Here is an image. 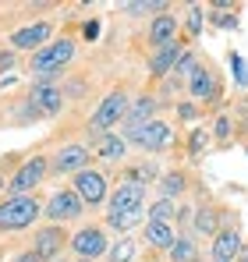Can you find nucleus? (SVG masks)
Segmentation results:
<instances>
[{
	"label": "nucleus",
	"mask_w": 248,
	"mask_h": 262,
	"mask_svg": "<svg viewBox=\"0 0 248 262\" xmlns=\"http://www.w3.org/2000/svg\"><path fill=\"white\" fill-rule=\"evenodd\" d=\"M7 68H14V50L0 53V71H7Z\"/></svg>",
	"instance_id": "nucleus-35"
},
{
	"label": "nucleus",
	"mask_w": 248,
	"mask_h": 262,
	"mask_svg": "<svg viewBox=\"0 0 248 262\" xmlns=\"http://www.w3.org/2000/svg\"><path fill=\"white\" fill-rule=\"evenodd\" d=\"M142 209H131V213H107V223L114 227V230H121V234H128L135 223H142Z\"/></svg>",
	"instance_id": "nucleus-24"
},
{
	"label": "nucleus",
	"mask_w": 248,
	"mask_h": 262,
	"mask_svg": "<svg viewBox=\"0 0 248 262\" xmlns=\"http://www.w3.org/2000/svg\"><path fill=\"white\" fill-rule=\"evenodd\" d=\"M146 245L149 248H156V252H170V245L177 241L174 237V227L170 223H160V220H146Z\"/></svg>",
	"instance_id": "nucleus-16"
},
{
	"label": "nucleus",
	"mask_w": 248,
	"mask_h": 262,
	"mask_svg": "<svg viewBox=\"0 0 248 262\" xmlns=\"http://www.w3.org/2000/svg\"><path fill=\"white\" fill-rule=\"evenodd\" d=\"M0 191H7V184H4V177H0Z\"/></svg>",
	"instance_id": "nucleus-39"
},
{
	"label": "nucleus",
	"mask_w": 248,
	"mask_h": 262,
	"mask_svg": "<svg viewBox=\"0 0 248 262\" xmlns=\"http://www.w3.org/2000/svg\"><path fill=\"white\" fill-rule=\"evenodd\" d=\"M231 71H234V78H238V85H248V71H245V57H238V53H231Z\"/></svg>",
	"instance_id": "nucleus-31"
},
{
	"label": "nucleus",
	"mask_w": 248,
	"mask_h": 262,
	"mask_svg": "<svg viewBox=\"0 0 248 262\" xmlns=\"http://www.w3.org/2000/svg\"><path fill=\"white\" fill-rule=\"evenodd\" d=\"M78 262H89V259H78Z\"/></svg>",
	"instance_id": "nucleus-40"
},
{
	"label": "nucleus",
	"mask_w": 248,
	"mask_h": 262,
	"mask_svg": "<svg viewBox=\"0 0 248 262\" xmlns=\"http://www.w3.org/2000/svg\"><path fill=\"white\" fill-rule=\"evenodd\" d=\"M195 230L216 237V213H213V209H199V213H195Z\"/></svg>",
	"instance_id": "nucleus-27"
},
{
	"label": "nucleus",
	"mask_w": 248,
	"mask_h": 262,
	"mask_svg": "<svg viewBox=\"0 0 248 262\" xmlns=\"http://www.w3.org/2000/svg\"><path fill=\"white\" fill-rule=\"evenodd\" d=\"M146 202V184H138L135 177H128L124 184H117V191L110 195V209L107 213H131V209H142Z\"/></svg>",
	"instance_id": "nucleus-10"
},
{
	"label": "nucleus",
	"mask_w": 248,
	"mask_h": 262,
	"mask_svg": "<svg viewBox=\"0 0 248 262\" xmlns=\"http://www.w3.org/2000/svg\"><path fill=\"white\" fill-rule=\"evenodd\" d=\"M181 53H184V43H181V39H174V43L160 46V50L149 57V75H153V78H163V75H170Z\"/></svg>",
	"instance_id": "nucleus-14"
},
{
	"label": "nucleus",
	"mask_w": 248,
	"mask_h": 262,
	"mask_svg": "<svg viewBox=\"0 0 248 262\" xmlns=\"http://www.w3.org/2000/svg\"><path fill=\"white\" fill-rule=\"evenodd\" d=\"M128 92L124 89H114V92H107L103 99H99V106H96V114L89 117V138L96 142V138H103V135H110V128H117L124 121V114H128Z\"/></svg>",
	"instance_id": "nucleus-2"
},
{
	"label": "nucleus",
	"mask_w": 248,
	"mask_h": 262,
	"mask_svg": "<svg viewBox=\"0 0 248 262\" xmlns=\"http://www.w3.org/2000/svg\"><path fill=\"white\" fill-rule=\"evenodd\" d=\"M167 255H170V262H199V248H195L192 237H177Z\"/></svg>",
	"instance_id": "nucleus-21"
},
{
	"label": "nucleus",
	"mask_w": 248,
	"mask_h": 262,
	"mask_svg": "<svg viewBox=\"0 0 248 262\" xmlns=\"http://www.w3.org/2000/svg\"><path fill=\"white\" fill-rule=\"evenodd\" d=\"M124 152H128V142H124V135H103V138H96V156L99 160H124Z\"/></svg>",
	"instance_id": "nucleus-20"
},
{
	"label": "nucleus",
	"mask_w": 248,
	"mask_h": 262,
	"mask_svg": "<svg viewBox=\"0 0 248 262\" xmlns=\"http://www.w3.org/2000/svg\"><path fill=\"white\" fill-rule=\"evenodd\" d=\"M202 25H206V11H202V7H188V32L199 36Z\"/></svg>",
	"instance_id": "nucleus-29"
},
{
	"label": "nucleus",
	"mask_w": 248,
	"mask_h": 262,
	"mask_svg": "<svg viewBox=\"0 0 248 262\" xmlns=\"http://www.w3.org/2000/svg\"><path fill=\"white\" fill-rule=\"evenodd\" d=\"M131 259H135V241H131L128 234L107 248V262H131Z\"/></svg>",
	"instance_id": "nucleus-23"
},
{
	"label": "nucleus",
	"mask_w": 248,
	"mask_h": 262,
	"mask_svg": "<svg viewBox=\"0 0 248 262\" xmlns=\"http://www.w3.org/2000/svg\"><path fill=\"white\" fill-rule=\"evenodd\" d=\"M60 106H64V92L57 85H32V92H29V110L36 117H53V114H60Z\"/></svg>",
	"instance_id": "nucleus-11"
},
{
	"label": "nucleus",
	"mask_w": 248,
	"mask_h": 262,
	"mask_svg": "<svg viewBox=\"0 0 248 262\" xmlns=\"http://www.w3.org/2000/svg\"><path fill=\"white\" fill-rule=\"evenodd\" d=\"M85 213V202L75 195V188H64V191H53L50 202L43 206V216L53 220V223H68V220H78Z\"/></svg>",
	"instance_id": "nucleus-6"
},
{
	"label": "nucleus",
	"mask_w": 248,
	"mask_h": 262,
	"mask_svg": "<svg viewBox=\"0 0 248 262\" xmlns=\"http://www.w3.org/2000/svg\"><path fill=\"white\" fill-rule=\"evenodd\" d=\"M153 11L163 14L167 4L163 0H131V4H124V14H135V18H138V14H153Z\"/></svg>",
	"instance_id": "nucleus-25"
},
{
	"label": "nucleus",
	"mask_w": 248,
	"mask_h": 262,
	"mask_svg": "<svg viewBox=\"0 0 248 262\" xmlns=\"http://www.w3.org/2000/svg\"><path fill=\"white\" fill-rule=\"evenodd\" d=\"M75 53H78V46H75L71 36H64V39H50L39 53H32L29 71H32L36 85H53V78L64 75V68L75 60Z\"/></svg>",
	"instance_id": "nucleus-1"
},
{
	"label": "nucleus",
	"mask_w": 248,
	"mask_h": 262,
	"mask_svg": "<svg viewBox=\"0 0 248 262\" xmlns=\"http://www.w3.org/2000/svg\"><path fill=\"white\" fill-rule=\"evenodd\" d=\"M213 135H216L220 142H227V138H231V121H227V117H216V124H213Z\"/></svg>",
	"instance_id": "nucleus-32"
},
{
	"label": "nucleus",
	"mask_w": 248,
	"mask_h": 262,
	"mask_svg": "<svg viewBox=\"0 0 248 262\" xmlns=\"http://www.w3.org/2000/svg\"><path fill=\"white\" fill-rule=\"evenodd\" d=\"M206 145H209V128H195V131H192V138H188V152L199 160Z\"/></svg>",
	"instance_id": "nucleus-28"
},
{
	"label": "nucleus",
	"mask_w": 248,
	"mask_h": 262,
	"mask_svg": "<svg viewBox=\"0 0 248 262\" xmlns=\"http://www.w3.org/2000/svg\"><path fill=\"white\" fill-rule=\"evenodd\" d=\"M170 216H177V209H174V202H170V199H160V202H153V206H149V220L170 223Z\"/></svg>",
	"instance_id": "nucleus-26"
},
{
	"label": "nucleus",
	"mask_w": 248,
	"mask_h": 262,
	"mask_svg": "<svg viewBox=\"0 0 248 262\" xmlns=\"http://www.w3.org/2000/svg\"><path fill=\"white\" fill-rule=\"evenodd\" d=\"M89 149L85 145H64V149H57V156H53V170L57 174H82L85 167H89Z\"/></svg>",
	"instance_id": "nucleus-13"
},
{
	"label": "nucleus",
	"mask_w": 248,
	"mask_h": 262,
	"mask_svg": "<svg viewBox=\"0 0 248 262\" xmlns=\"http://www.w3.org/2000/svg\"><path fill=\"white\" fill-rule=\"evenodd\" d=\"M153 114H156V99H153V96H138V99H131V103H128L124 128H138V124L153 121Z\"/></svg>",
	"instance_id": "nucleus-18"
},
{
	"label": "nucleus",
	"mask_w": 248,
	"mask_h": 262,
	"mask_svg": "<svg viewBox=\"0 0 248 262\" xmlns=\"http://www.w3.org/2000/svg\"><path fill=\"white\" fill-rule=\"evenodd\" d=\"M14 262H43V259L36 255V252H32V248H29V252H22V255H18Z\"/></svg>",
	"instance_id": "nucleus-37"
},
{
	"label": "nucleus",
	"mask_w": 248,
	"mask_h": 262,
	"mask_svg": "<svg viewBox=\"0 0 248 262\" xmlns=\"http://www.w3.org/2000/svg\"><path fill=\"white\" fill-rule=\"evenodd\" d=\"M46 170H50L46 156H32V160H25V163L18 167V174L11 177V184H7V199H22V195H32V191H36V188L43 184Z\"/></svg>",
	"instance_id": "nucleus-4"
},
{
	"label": "nucleus",
	"mask_w": 248,
	"mask_h": 262,
	"mask_svg": "<svg viewBox=\"0 0 248 262\" xmlns=\"http://www.w3.org/2000/svg\"><path fill=\"white\" fill-rule=\"evenodd\" d=\"M241 252V234L238 230H216L213 237V262H231Z\"/></svg>",
	"instance_id": "nucleus-15"
},
{
	"label": "nucleus",
	"mask_w": 248,
	"mask_h": 262,
	"mask_svg": "<svg viewBox=\"0 0 248 262\" xmlns=\"http://www.w3.org/2000/svg\"><path fill=\"white\" fill-rule=\"evenodd\" d=\"M85 36L96 39V36H99V21H85Z\"/></svg>",
	"instance_id": "nucleus-36"
},
{
	"label": "nucleus",
	"mask_w": 248,
	"mask_h": 262,
	"mask_svg": "<svg viewBox=\"0 0 248 262\" xmlns=\"http://www.w3.org/2000/svg\"><path fill=\"white\" fill-rule=\"evenodd\" d=\"M195 114H199V110H195L192 103H177V117H181V121H192Z\"/></svg>",
	"instance_id": "nucleus-34"
},
{
	"label": "nucleus",
	"mask_w": 248,
	"mask_h": 262,
	"mask_svg": "<svg viewBox=\"0 0 248 262\" xmlns=\"http://www.w3.org/2000/svg\"><path fill=\"white\" fill-rule=\"evenodd\" d=\"M75 195L82 199L85 206H103L107 199H110V191H107V174L103 170H92V167H85L82 174H75Z\"/></svg>",
	"instance_id": "nucleus-7"
},
{
	"label": "nucleus",
	"mask_w": 248,
	"mask_h": 262,
	"mask_svg": "<svg viewBox=\"0 0 248 262\" xmlns=\"http://www.w3.org/2000/svg\"><path fill=\"white\" fill-rule=\"evenodd\" d=\"M64 241H71L57 223H50V227H39V234H36V245H32V252L39 255L43 262H50V259H57L60 255V248H64Z\"/></svg>",
	"instance_id": "nucleus-12"
},
{
	"label": "nucleus",
	"mask_w": 248,
	"mask_h": 262,
	"mask_svg": "<svg viewBox=\"0 0 248 262\" xmlns=\"http://www.w3.org/2000/svg\"><path fill=\"white\" fill-rule=\"evenodd\" d=\"M124 142H131V145H138L146 152H160V149L170 145V128L153 117V121H146L138 128H124Z\"/></svg>",
	"instance_id": "nucleus-5"
},
{
	"label": "nucleus",
	"mask_w": 248,
	"mask_h": 262,
	"mask_svg": "<svg viewBox=\"0 0 248 262\" xmlns=\"http://www.w3.org/2000/svg\"><path fill=\"white\" fill-rule=\"evenodd\" d=\"M71 248H75V255L78 259H99V255H107V248H110V241H107V230L103 227H82L75 237H71Z\"/></svg>",
	"instance_id": "nucleus-8"
},
{
	"label": "nucleus",
	"mask_w": 248,
	"mask_h": 262,
	"mask_svg": "<svg viewBox=\"0 0 248 262\" xmlns=\"http://www.w3.org/2000/svg\"><path fill=\"white\" fill-rule=\"evenodd\" d=\"M195 68H199V64H195V57H192L188 50H184V53L177 57V64H174V71H177V75H188V78H192V71H195Z\"/></svg>",
	"instance_id": "nucleus-30"
},
{
	"label": "nucleus",
	"mask_w": 248,
	"mask_h": 262,
	"mask_svg": "<svg viewBox=\"0 0 248 262\" xmlns=\"http://www.w3.org/2000/svg\"><path fill=\"white\" fill-rule=\"evenodd\" d=\"M184 188H188V177L181 174V170H170V174H163V177H160V191H163V199L184 195Z\"/></svg>",
	"instance_id": "nucleus-22"
},
{
	"label": "nucleus",
	"mask_w": 248,
	"mask_h": 262,
	"mask_svg": "<svg viewBox=\"0 0 248 262\" xmlns=\"http://www.w3.org/2000/svg\"><path fill=\"white\" fill-rule=\"evenodd\" d=\"M174 39H177V18L174 14H156L153 25H149V43L160 50V46L174 43Z\"/></svg>",
	"instance_id": "nucleus-17"
},
{
	"label": "nucleus",
	"mask_w": 248,
	"mask_h": 262,
	"mask_svg": "<svg viewBox=\"0 0 248 262\" xmlns=\"http://www.w3.org/2000/svg\"><path fill=\"white\" fill-rule=\"evenodd\" d=\"M238 262H248V245H241V252H238Z\"/></svg>",
	"instance_id": "nucleus-38"
},
{
	"label": "nucleus",
	"mask_w": 248,
	"mask_h": 262,
	"mask_svg": "<svg viewBox=\"0 0 248 262\" xmlns=\"http://www.w3.org/2000/svg\"><path fill=\"white\" fill-rule=\"evenodd\" d=\"M216 25H223V29H238V18H231V14H209Z\"/></svg>",
	"instance_id": "nucleus-33"
},
{
	"label": "nucleus",
	"mask_w": 248,
	"mask_h": 262,
	"mask_svg": "<svg viewBox=\"0 0 248 262\" xmlns=\"http://www.w3.org/2000/svg\"><path fill=\"white\" fill-rule=\"evenodd\" d=\"M188 92H192L195 99H213V96H216V78H213V71L199 64V68L192 71V78H188Z\"/></svg>",
	"instance_id": "nucleus-19"
},
{
	"label": "nucleus",
	"mask_w": 248,
	"mask_h": 262,
	"mask_svg": "<svg viewBox=\"0 0 248 262\" xmlns=\"http://www.w3.org/2000/svg\"><path fill=\"white\" fill-rule=\"evenodd\" d=\"M39 199L22 195V199H4L0 202V230H25L39 220Z\"/></svg>",
	"instance_id": "nucleus-3"
},
{
	"label": "nucleus",
	"mask_w": 248,
	"mask_h": 262,
	"mask_svg": "<svg viewBox=\"0 0 248 262\" xmlns=\"http://www.w3.org/2000/svg\"><path fill=\"white\" fill-rule=\"evenodd\" d=\"M50 36H53L50 21H32V25L11 32V50H32V53H39L43 46L50 43Z\"/></svg>",
	"instance_id": "nucleus-9"
}]
</instances>
